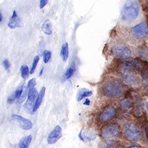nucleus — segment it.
<instances>
[{"label":"nucleus","mask_w":148,"mask_h":148,"mask_svg":"<svg viewBox=\"0 0 148 148\" xmlns=\"http://www.w3.org/2000/svg\"><path fill=\"white\" fill-rule=\"evenodd\" d=\"M102 92L106 96L111 98L120 97L124 92V86L120 80L116 79L109 80L104 84Z\"/></svg>","instance_id":"f257e3e1"},{"label":"nucleus","mask_w":148,"mask_h":148,"mask_svg":"<svg viewBox=\"0 0 148 148\" xmlns=\"http://www.w3.org/2000/svg\"><path fill=\"white\" fill-rule=\"evenodd\" d=\"M140 12L138 3L136 1H126L121 12V19L125 23H130L137 18Z\"/></svg>","instance_id":"f03ea898"},{"label":"nucleus","mask_w":148,"mask_h":148,"mask_svg":"<svg viewBox=\"0 0 148 148\" xmlns=\"http://www.w3.org/2000/svg\"><path fill=\"white\" fill-rule=\"evenodd\" d=\"M119 73L128 84L132 85H137L140 82V78L138 74L133 68L126 63H123L119 67Z\"/></svg>","instance_id":"7ed1b4c3"},{"label":"nucleus","mask_w":148,"mask_h":148,"mask_svg":"<svg viewBox=\"0 0 148 148\" xmlns=\"http://www.w3.org/2000/svg\"><path fill=\"white\" fill-rule=\"evenodd\" d=\"M123 133L128 140L140 141L142 138V132L140 128L134 124L127 123L124 126Z\"/></svg>","instance_id":"20e7f679"},{"label":"nucleus","mask_w":148,"mask_h":148,"mask_svg":"<svg viewBox=\"0 0 148 148\" xmlns=\"http://www.w3.org/2000/svg\"><path fill=\"white\" fill-rule=\"evenodd\" d=\"M120 133V128L117 125L113 124V125H109L104 128H103L101 130V136L105 140H111L117 138Z\"/></svg>","instance_id":"39448f33"},{"label":"nucleus","mask_w":148,"mask_h":148,"mask_svg":"<svg viewBox=\"0 0 148 148\" xmlns=\"http://www.w3.org/2000/svg\"><path fill=\"white\" fill-rule=\"evenodd\" d=\"M126 63L130 66L136 71H138L142 75H145L148 72V63L146 61L140 59H134L126 62Z\"/></svg>","instance_id":"423d86ee"},{"label":"nucleus","mask_w":148,"mask_h":148,"mask_svg":"<svg viewBox=\"0 0 148 148\" xmlns=\"http://www.w3.org/2000/svg\"><path fill=\"white\" fill-rule=\"evenodd\" d=\"M111 53L114 57L121 59H126L130 56V50L123 45H116L111 49Z\"/></svg>","instance_id":"0eeeda50"},{"label":"nucleus","mask_w":148,"mask_h":148,"mask_svg":"<svg viewBox=\"0 0 148 148\" xmlns=\"http://www.w3.org/2000/svg\"><path fill=\"white\" fill-rule=\"evenodd\" d=\"M132 33L134 36L138 39L144 38L148 34V25L145 23H140L132 28Z\"/></svg>","instance_id":"6e6552de"},{"label":"nucleus","mask_w":148,"mask_h":148,"mask_svg":"<svg viewBox=\"0 0 148 148\" xmlns=\"http://www.w3.org/2000/svg\"><path fill=\"white\" fill-rule=\"evenodd\" d=\"M12 119L16 122L18 125L24 130H30L32 128V123L29 119L23 117L18 114H13Z\"/></svg>","instance_id":"1a4fd4ad"},{"label":"nucleus","mask_w":148,"mask_h":148,"mask_svg":"<svg viewBox=\"0 0 148 148\" xmlns=\"http://www.w3.org/2000/svg\"><path fill=\"white\" fill-rule=\"evenodd\" d=\"M116 110L113 107H106L100 114L99 120L102 123H106L113 119L116 115Z\"/></svg>","instance_id":"9d476101"},{"label":"nucleus","mask_w":148,"mask_h":148,"mask_svg":"<svg viewBox=\"0 0 148 148\" xmlns=\"http://www.w3.org/2000/svg\"><path fill=\"white\" fill-rule=\"evenodd\" d=\"M62 136V130L59 126H56L53 130L49 133L47 136V143L49 144H54L60 139Z\"/></svg>","instance_id":"9b49d317"},{"label":"nucleus","mask_w":148,"mask_h":148,"mask_svg":"<svg viewBox=\"0 0 148 148\" xmlns=\"http://www.w3.org/2000/svg\"><path fill=\"white\" fill-rule=\"evenodd\" d=\"M21 26V20L20 18L18 17V16L16 13L15 11H13V15L11 16L10 18V21H9L8 27L11 28V29H14V28L19 27Z\"/></svg>","instance_id":"f8f14e48"},{"label":"nucleus","mask_w":148,"mask_h":148,"mask_svg":"<svg viewBox=\"0 0 148 148\" xmlns=\"http://www.w3.org/2000/svg\"><path fill=\"white\" fill-rule=\"evenodd\" d=\"M143 111V106L140 98L137 95L135 97V102H134V115L137 117H139L142 114Z\"/></svg>","instance_id":"ddd939ff"},{"label":"nucleus","mask_w":148,"mask_h":148,"mask_svg":"<svg viewBox=\"0 0 148 148\" xmlns=\"http://www.w3.org/2000/svg\"><path fill=\"white\" fill-rule=\"evenodd\" d=\"M45 92H46V88L45 87H42L41 90L39 93V95H38V97L37 98L35 104H34V110H33V113H35L36 111H37V109L39 108V107L40 106V105L42 103V101L43 99H44V95H45Z\"/></svg>","instance_id":"4468645a"},{"label":"nucleus","mask_w":148,"mask_h":148,"mask_svg":"<svg viewBox=\"0 0 148 148\" xmlns=\"http://www.w3.org/2000/svg\"><path fill=\"white\" fill-rule=\"evenodd\" d=\"M120 106L121 108L124 111H128L129 109L132 108L133 106V102L132 100L129 97L128 98H125L122 100L120 103Z\"/></svg>","instance_id":"2eb2a0df"},{"label":"nucleus","mask_w":148,"mask_h":148,"mask_svg":"<svg viewBox=\"0 0 148 148\" xmlns=\"http://www.w3.org/2000/svg\"><path fill=\"white\" fill-rule=\"evenodd\" d=\"M38 93L36 89L35 88H33V89H31L28 90V101L32 103L33 104H35L37 98L38 97Z\"/></svg>","instance_id":"dca6fc26"},{"label":"nucleus","mask_w":148,"mask_h":148,"mask_svg":"<svg viewBox=\"0 0 148 148\" xmlns=\"http://www.w3.org/2000/svg\"><path fill=\"white\" fill-rule=\"evenodd\" d=\"M42 31L47 35H51L52 34L51 24L49 19H46L42 24Z\"/></svg>","instance_id":"f3484780"},{"label":"nucleus","mask_w":148,"mask_h":148,"mask_svg":"<svg viewBox=\"0 0 148 148\" xmlns=\"http://www.w3.org/2000/svg\"><path fill=\"white\" fill-rule=\"evenodd\" d=\"M92 95V92L90 91V90L84 89H84H81L80 90V91L78 92V94L77 95V100L78 101H80L84 98L91 96Z\"/></svg>","instance_id":"a211bd4d"},{"label":"nucleus","mask_w":148,"mask_h":148,"mask_svg":"<svg viewBox=\"0 0 148 148\" xmlns=\"http://www.w3.org/2000/svg\"><path fill=\"white\" fill-rule=\"evenodd\" d=\"M80 138L82 140L85 141V142H87V141L95 139V134L94 133L88 132V131H85L84 132H83V131H82L80 134Z\"/></svg>","instance_id":"6ab92c4d"},{"label":"nucleus","mask_w":148,"mask_h":148,"mask_svg":"<svg viewBox=\"0 0 148 148\" xmlns=\"http://www.w3.org/2000/svg\"><path fill=\"white\" fill-rule=\"evenodd\" d=\"M32 136H28L23 138L19 142V148H28L32 141Z\"/></svg>","instance_id":"aec40b11"},{"label":"nucleus","mask_w":148,"mask_h":148,"mask_svg":"<svg viewBox=\"0 0 148 148\" xmlns=\"http://www.w3.org/2000/svg\"><path fill=\"white\" fill-rule=\"evenodd\" d=\"M61 54L64 62H66L69 57V44L68 43H65L62 46Z\"/></svg>","instance_id":"412c9836"},{"label":"nucleus","mask_w":148,"mask_h":148,"mask_svg":"<svg viewBox=\"0 0 148 148\" xmlns=\"http://www.w3.org/2000/svg\"><path fill=\"white\" fill-rule=\"evenodd\" d=\"M21 76L24 79H27L29 76V69L27 65H23L21 68Z\"/></svg>","instance_id":"4be33fe9"},{"label":"nucleus","mask_w":148,"mask_h":148,"mask_svg":"<svg viewBox=\"0 0 148 148\" xmlns=\"http://www.w3.org/2000/svg\"><path fill=\"white\" fill-rule=\"evenodd\" d=\"M75 71V68H73V67L69 68L67 70H66V73H65V75H64V76H63V81L69 79V78H70L71 76L74 75Z\"/></svg>","instance_id":"5701e85b"},{"label":"nucleus","mask_w":148,"mask_h":148,"mask_svg":"<svg viewBox=\"0 0 148 148\" xmlns=\"http://www.w3.org/2000/svg\"><path fill=\"white\" fill-rule=\"evenodd\" d=\"M27 87L26 88L25 86H24L23 88V92H22V94H21L20 97H19L18 99L17 100V103L18 104H21L22 103L25 101V99L26 98V96H27V93L28 91L27 90Z\"/></svg>","instance_id":"b1692460"},{"label":"nucleus","mask_w":148,"mask_h":148,"mask_svg":"<svg viewBox=\"0 0 148 148\" xmlns=\"http://www.w3.org/2000/svg\"><path fill=\"white\" fill-rule=\"evenodd\" d=\"M51 58V52L48 50H46L44 51L43 55V60L45 63H47Z\"/></svg>","instance_id":"393cba45"},{"label":"nucleus","mask_w":148,"mask_h":148,"mask_svg":"<svg viewBox=\"0 0 148 148\" xmlns=\"http://www.w3.org/2000/svg\"><path fill=\"white\" fill-rule=\"evenodd\" d=\"M39 59H40V57L38 56H36L34 57V59H33V63H32V68H31V70H30V74H33L34 73L36 68V66L38 63V61H39Z\"/></svg>","instance_id":"a878e982"},{"label":"nucleus","mask_w":148,"mask_h":148,"mask_svg":"<svg viewBox=\"0 0 148 148\" xmlns=\"http://www.w3.org/2000/svg\"><path fill=\"white\" fill-rule=\"evenodd\" d=\"M23 88H24V86H21L20 87H18L17 89L15 92V97H16V99L18 100L19 97H20L21 94H22V92H23Z\"/></svg>","instance_id":"bb28decb"},{"label":"nucleus","mask_w":148,"mask_h":148,"mask_svg":"<svg viewBox=\"0 0 148 148\" xmlns=\"http://www.w3.org/2000/svg\"><path fill=\"white\" fill-rule=\"evenodd\" d=\"M36 80L35 78H32V79H31L30 80H29V82H28V84H27V88L28 90H30L31 89H33L34 87V86L36 85Z\"/></svg>","instance_id":"cd10ccee"},{"label":"nucleus","mask_w":148,"mask_h":148,"mask_svg":"<svg viewBox=\"0 0 148 148\" xmlns=\"http://www.w3.org/2000/svg\"><path fill=\"white\" fill-rule=\"evenodd\" d=\"M3 65L6 70H9L11 67L10 62H9L8 59H5V60L3 61Z\"/></svg>","instance_id":"c85d7f7f"},{"label":"nucleus","mask_w":148,"mask_h":148,"mask_svg":"<svg viewBox=\"0 0 148 148\" xmlns=\"http://www.w3.org/2000/svg\"><path fill=\"white\" fill-rule=\"evenodd\" d=\"M16 99V97H15V93H13V94L11 95L10 96L8 97V102L9 103H13V101H15Z\"/></svg>","instance_id":"c756f323"},{"label":"nucleus","mask_w":148,"mask_h":148,"mask_svg":"<svg viewBox=\"0 0 148 148\" xmlns=\"http://www.w3.org/2000/svg\"><path fill=\"white\" fill-rule=\"evenodd\" d=\"M47 3H48V1H47V0H41L40 2V8H44L47 4Z\"/></svg>","instance_id":"7c9ffc66"},{"label":"nucleus","mask_w":148,"mask_h":148,"mask_svg":"<svg viewBox=\"0 0 148 148\" xmlns=\"http://www.w3.org/2000/svg\"><path fill=\"white\" fill-rule=\"evenodd\" d=\"M142 8L144 11L148 13V2H145L142 5Z\"/></svg>","instance_id":"2f4dec72"},{"label":"nucleus","mask_w":148,"mask_h":148,"mask_svg":"<svg viewBox=\"0 0 148 148\" xmlns=\"http://www.w3.org/2000/svg\"><path fill=\"white\" fill-rule=\"evenodd\" d=\"M145 135H146V137H147V140L148 141V125L145 126Z\"/></svg>","instance_id":"473e14b6"},{"label":"nucleus","mask_w":148,"mask_h":148,"mask_svg":"<svg viewBox=\"0 0 148 148\" xmlns=\"http://www.w3.org/2000/svg\"><path fill=\"white\" fill-rule=\"evenodd\" d=\"M106 148H116L113 144H109Z\"/></svg>","instance_id":"72a5a7b5"},{"label":"nucleus","mask_w":148,"mask_h":148,"mask_svg":"<svg viewBox=\"0 0 148 148\" xmlns=\"http://www.w3.org/2000/svg\"><path fill=\"white\" fill-rule=\"evenodd\" d=\"M2 20H3V15H2L1 13H0V22H2Z\"/></svg>","instance_id":"f704fd0d"},{"label":"nucleus","mask_w":148,"mask_h":148,"mask_svg":"<svg viewBox=\"0 0 148 148\" xmlns=\"http://www.w3.org/2000/svg\"><path fill=\"white\" fill-rule=\"evenodd\" d=\"M128 148H139V147L136 146V145H131V146L128 147Z\"/></svg>","instance_id":"c9c22d12"},{"label":"nucleus","mask_w":148,"mask_h":148,"mask_svg":"<svg viewBox=\"0 0 148 148\" xmlns=\"http://www.w3.org/2000/svg\"><path fill=\"white\" fill-rule=\"evenodd\" d=\"M43 71H44V68H42V69H41V71H40V75L41 76L42 75V73H43Z\"/></svg>","instance_id":"e433bc0d"},{"label":"nucleus","mask_w":148,"mask_h":148,"mask_svg":"<svg viewBox=\"0 0 148 148\" xmlns=\"http://www.w3.org/2000/svg\"><path fill=\"white\" fill-rule=\"evenodd\" d=\"M146 108H147V113H148V103H146Z\"/></svg>","instance_id":"4c0bfd02"},{"label":"nucleus","mask_w":148,"mask_h":148,"mask_svg":"<svg viewBox=\"0 0 148 148\" xmlns=\"http://www.w3.org/2000/svg\"><path fill=\"white\" fill-rule=\"evenodd\" d=\"M147 16V23H148V15H146Z\"/></svg>","instance_id":"58836bf2"},{"label":"nucleus","mask_w":148,"mask_h":148,"mask_svg":"<svg viewBox=\"0 0 148 148\" xmlns=\"http://www.w3.org/2000/svg\"><path fill=\"white\" fill-rule=\"evenodd\" d=\"M119 148H123V147H119Z\"/></svg>","instance_id":"ea45409f"}]
</instances>
